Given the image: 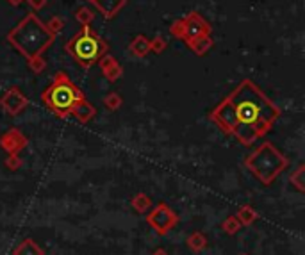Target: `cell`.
Wrapping results in <instances>:
<instances>
[{"mask_svg": "<svg viewBox=\"0 0 305 255\" xmlns=\"http://www.w3.org/2000/svg\"><path fill=\"white\" fill-rule=\"evenodd\" d=\"M27 104H29L27 97L23 95L22 89L16 88V86L11 89H8L6 95L2 97V100H0V106H2L4 113L9 114V116H16V114H20L27 107Z\"/></svg>", "mask_w": 305, "mask_h": 255, "instance_id": "cell-8", "label": "cell"}, {"mask_svg": "<svg viewBox=\"0 0 305 255\" xmlns=\"http://www.w3.org/2000/svg\"><path fill=\"white\" fill-rule=\"evenodd\" d=\"M289 182L291 186H294L298 191H303V164H300L296 172L289 177Z\"/></svg>", "mask_w": 305, "mask_h": 255, "instance_id": "cell-21", "label": "cell"}, {"mask_svg": "<svg viewBox=\"0 0 305 255\" xmlns=\"http://www.w3.org/2000/svg\"><path fill=\"white\" fill-rule=\"evenodd\" d=\"M180 23H182V40L186 43H191L196 38L209 36L211 34V25L195 11L186 15L184 18H180Z\"/></svg>", "mask_w": 305, "mask_h": 255, "instance_id": "cell-7", "label": "cell"}, {"mask_svg": "<svg viewBox=\"0 0 305 255\" xmlns=\"http://www.w3.org/2000/svg\"><path fill=\"white\" fill-rule=\"evenodd\" d=\"M129 50H131L136 57H145V55L150 52V40L143 36V34H139V36H136L134 40H132Z\"/></svg>", "mask_w": 305, "mask_h": 255, "instance_id": "cell-13", "label": "cell"}, {"mask_svg": "<svg viewBox=\"0 0 305 255\" xmlns=\"http://www.w3.org/2000/svg\"><path fill=\"white\" fill-rule=\"evenodd\" d=\"M188 47L195 52L196 55H203L207 50L212 48V40L211 36H200L196 40H193L191 43H188Z\"/></svg>", "mask_w": 305, "mask_h": 255, "instance_id": "cell-14", "label": "cell"}, {"mask_svg": "<svg viewBox=\"0 0 305 255\" xmlns=\"http://www.w3.org/2000/svg\"><path fill=\"white\" fill-rule=\"evenodd\" d=\"M121 102H124V99H121L120 93H109L107 97H104V106L111 111H116L121 106Z\"/></svg>", "mask_w": 305, "mask_h": 255, "instance_id": "cell-20", "label": "cell"}, {"mask_svg": "<svg viewBox=\"0 0 305 255\" xmlns=\"http://www.w3.org/2000/svg\"><path fill=\"white\" fill-rule=\"evenodd\" d=\"M95 114H97V109H95L86 99L80 100V102L77 104L75 109L72 111V116L75 118L77 121H80V123H87L89 120H93Z\"/></svg>", "mask_w": 305, "mask_h": 255, "instance_id": "cell-12", "label": "cell"}, {"mask_svg": "<svg viewBox=\"0 0 305 255\" xmlns=\"http://www.w3.org/2000/svg\"><path fill=\"white\" fill-rule=\"evenodd\" d=\"M146 221H148V225L152 227L159 236H164V234H168L177 225L178 218L166 204H157L156 207H154V211L146 216Z\"/></svg>", "mask_w": 305, "mask_h": 255, "instance_id": "cell-6", "label": "cell"}, {"mask_svg": "<svg viewBox=\"0 0 305 255\" xmlns=\"http://www.w3.org/2000/svg\"><path fill=\"white\" fill-rule=\"evenodd\" d=\"M93 18H95V15H93V11H91L89 8H80V9H77L75 20L80 23V25H91Z\"/></svg>", "mask_w": 305, "mask_h": 255, "instance_id": "cell-18", "label": "cell"}, {"mask_svg": "<svg viewBox=\"0 0 305 255\" xmlns=\"http://www.w3.org/2000/svg\"><path fill=\"white\" fill-rule=\"evenodd\" d=\"M93 4L97 6V9L102 13L104 18L111 20L125 8L127 0H93Z\"/></svg>", "mask_w": 305, "mask_h": 255, "instance_id": "cell-11", "label": "cell"}, {"mask_svg": "<svg viewBox=\"0 0 305 255\" xmlns=\"http://www.w3.org/2000/svg\"><path fill=\"white\" fill-rule=\"evenodd\" d=\"M8 41L22 57L30 61L34 57H40L54 43L55 34L50 33L34 13H29L18 25L13 27L8 34Z\"/></svg>", "mask_w": 305, "mask_h": 255, "instance_id": "cell-2", "label": "cell"}, {"mask_svg": "<svg viewBox=\"0 0 305 255\" xmlns=\"http://www.w3.org/2000/svg\"><path fill=\"white\" fill-rule=\"evenodd\" d=\"M0 146L8 153H11V155H18L20 150H23L27 146V138L16 127H13L0 138Z\"/></svg>", "mask_w": 305, "mask_h": 255, "instance_id": "cell-9", "label": "cell"}, {"mask_svg": "<svg viewBox=\"0 0 305 255\" xmlns=\"http://www.w3.org/2000/svg\"><path fill=\"white\" fill-rule=\"evenodd\" d=\"M205 244H207V239H205V236L200 234V232H196V234H193V236L188 237V246H189V250H193V251L203 250Z\"/></svg>", "mask_w": 305, "mask_h": 255, "instance_id": "cell-17", "label": "cell"}, {"mask_svg": "<svg viewBox=\"0 0 305 255\" xmlns=\"http://www.w3.org/2000/svg\"><path fill=\"white\" fill-rule=\"evenodd\" d=\"M8 2H9L11 6H20L22 2H25V0H8Z\"/></svg>", "mask_w": 305, "mask_h": 255, "instance_id": "cell-28", "label": "cell"}, {"mask_svg": "<svg viewBox=\"0 0 305 255\" xmlns=\"http://www.w3.org/2000/svg\"><path fill=\"white\" fill-rule=\"evenodd\" d=\"M152 205V200L146 197L145 193H138L136 197H132V207L138 212H146Z\"/></svg>", "mask_w": 305, "mask_h": 255, "instance_id": "cell-16", "label": "cell"}, {"mask_svg": "<svg viewBox=\"0 0 305 255\" xmlns=\"http://www.w3.org/2000/svg\"><path fill=\"white\" fill-rule=\"evenodd\" d=\"M6 166H8L9 170H16V168L22 166V161H20L18 155H9L8 159H6Z\"/></svg>", "mask_w": 305, "mask_h": 255, "instance_id": "cell-26", "label": "cell"}, {"mask_svg": "<svg viewBox=\"0 0 305 255\" xmlns=\"http://www.w3.org/2000/svg\"><path fill=\"white\" fill-rule=\"evenodd\" d=\"M154 255H166V251H164V250H157Z\"/></svg>", "mask_w": 305, "mask_h": 255, "instance_id": "cell-29", "label": "cell"}, {"mask_svg": "<svg viewBox=\"0 0 305 255\" xmlns=\"http://www.w3.org/2000/svg\"><path fill=\"white\" fill-rule=\"evenodd\" d=\"M245 166L257 177L264 186H269L286 170L287 159L269 141L262 143L252 155L245 159Z\"/></svg>", "mask_w": 305, "mask_h": 255, "instance_id": "cell-5", "label": "cell"}, {"mask_svg": "<svg viewBox=\"0 0 305 255\" xmlns=\"http://www.w3.org/2000/svg\"><path fill=\"white\" fill-rule=\"evenodd\" d=\"M97 65H100L102 75L106 77L107 80H111V82H114V80L120 79V77L124 75V68H121V65L109 54L104 55Z\"/></svg>", "mask_w": 305, "mask_h": 255, "instance_id": "cell-10", "label": "cell"}, {"mask_svg": "<svg viewBox=\"0 0 305 255\" xmlns=\"http://www.w3.org/2000/svg\"><path fill=\"white\" fill-rule=\"evenodd\" d=\"M66 52L73 57V61L79 62L84 70L97 65L109 50V45L102 40L91 25H82V30L72 38L66 43Z\"/></svg>", "mask_w": 305, "mask_h": 255, "instance_id": "cell-4", "label": "cell"}, {"mask_svg": "<svg viewBox=\"0 0 305 255\" xmlns=\"http://www.w3.org/2000/svg\"><path fill=\"white\" fill-rule=\"evenodd\" d=\"M166 48V41H164L163 36H156L154 40H150V52H156V54H161V52Z\"/></svg>", "mask_w": 305, "mask_h": 255, "instance_id": "cell-25", "label": "cell"}, {"mask_svg": "<svg viewBox=\"0 0 305 255\" xmlns=\"http://www.w3.org/2000/svg\"><path fill=\"white\" fill-rule=\"evenodd\" d=\"M45 25L48 27V30H50V33L57 34V33H61V30H63V27L66 25V22L63 18H59V16H52V18L48 20Z\"/></svg>", "mask_w": 305, "mask_h": 255, "instance_id": "cell-23", "label": "cell"}, {"mask_svg": "<svg viewBox=\"0 0 305 255\" xmlns=\"http://www.w3.org/2000/svg\"><path fill=\"white\" fill-rule=\"evenodd\" d=\"M25 2L30 6V9L36 13V11H40V9H43L45 6H47L48 0H25Z\"/></svg>", "mask_w": 305, "mask_h": 255, "instance_id": "cell-27", "label": "cell"}, {"mask_svg": "<svg viewBox=\"0 0 305 255\" xmlns=\"http://www.w3.org/2000/svg\"><path fill=\"white\" fill-rule=\"evenodd\" d=\"M279 116V107L250 79L241 80L239 86L211 113V120L225 134L236 136L245 146L264 136Z\"/></svg>", "mask_w": 305, "mask_h": 255, "instance_id": "cell-1", "label": "cell"}, {"mask_svg": "<svg viewBox=\"0 0 305 255\" xmlns=\"http://www.w3.org/2000/svg\"><path fill=\"white\" fill-rule=\"evenodd\" d=\"M82 99V91L72 82V79L65 72L55 73L52 82L45 88L43 95H41L45 106L59 118L70 116Z\"/></svg>", "mask_w": 305, "mask_h": 255, "instance_id": "cell-3", "label": "cell"}, {"mask_svg": "<svg viewBox=\"0 0 305 255\" xmlns=\"http://www.w3.org/2000/svg\"><path fill=\"white\" fill-rule=\"evenodd\" d=\"M13 255H43V250L33 239H25L23 243H20V246L16 248Z\"/></svg>", "mask_w": 305, "mask_h": 255, "instance_id": "cell-15", "label": "cell"}, {"mask_svg": "<svg viewBox=\"0 0 305 255\" xmlns=\"http://www.w3.org/2000/svg\"><path fill=\"white\" fill-rule=\"evenodd\" d=\"M87 2H93V0H87Z\"/></svg>", "mask_w": 305, "mask_h": 255, "instance_id": "cell-30", "label": "cell"}, {"mask_svg": "<svg viewBox=\"0 0 305 255\" xmlns=\"http://www.w3.org/2000/svg\"><path fill=\"white\" fill-rule=\"evenodd\" d=\"M222 227H223V230H225L227 234H236L237 230L241 229V221L236 218V216L232 214V216H229V218H227L225 221H223Z\"/></svg>", "mask_w": 305, "mask_h": 255, "instance_id": "cell-22", "label": "cell"}, {"mask_svg": "<svg viewBox=\"0 0 305 255\" xmlns=\"http://www.w3.org/2000/svg\"><path fill=\"white\" fill-rule=\"evenodd\" d=\"M236 218L239 219L241 223H252V221L257 219V212H255L252 207H248V205H245V207L239 209V212L236 214Z\"/></svg>", "mask_w": 305, "mask_h": 255, "instance_id": "cell-19", "label": "cell"}, {"mask_svg": "<svg viewBox=\"0 0 305 255\" xmlns=\"http://www.w3.org/2000/svg\"><path fill=\"white\" fill-rule=\"evenodd\" d=\"M27 65H29V68L33 70L34 73H41V72H45L47 62H45V59L40 55V57H34V59H30V61H27Z\"/></svg>", "mask_w": 305, "mask_h": 255, "instance_id": "cell-24", "label": "cell"}]
</instances>
